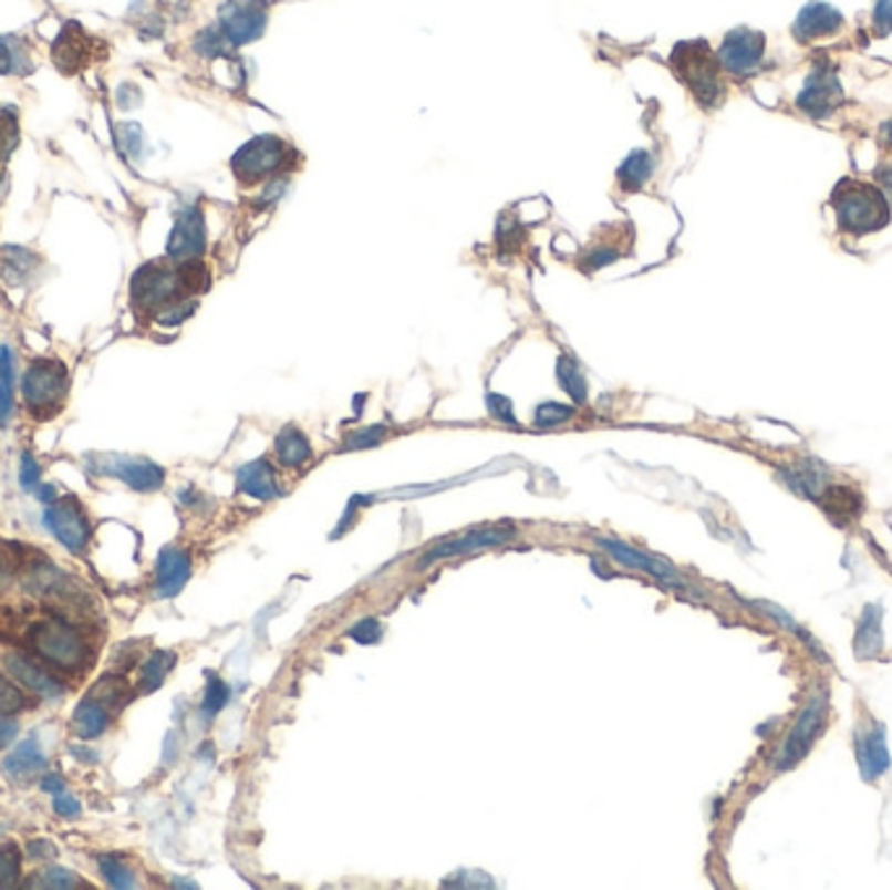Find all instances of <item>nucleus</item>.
<instances>
[{
    "mask_svg": "<svg viewBox=\"0 0 892 890\" xmlns=\"http://www.w3.org/2000/svg\"><path fill=\"white\" fill-rule=\"evenodd\" d=\"M765 53H767V38L763 32L749 27H736L723 38L715 55H718L720 69L726 71V76L749 79L763 69Z\"/></svg>",
    "mask_w": 892,
    "mask_h": 890,
    "instance_id": "obj_6",
    "label": "nucleus"
},
{
    "mask_svg": "<svg viewBox=\"0 0 892 890\" xmlns=\"http://www.w3.org/2000/svg\"><path fill=\"white\" fill-rule=\"evenodd\" d=\"M86 468L97 476L118 478L123 484L136 488V491H157L165 484V470L152 459L142 457H121V455H90Z\"/></svg>",
    "mask_w": 892,
    "mask_h": 890,
    "instance_id": "obj_9",
    "label": "nucleus"
},
{
    "mask_svg": "<svg viewBox=\"0 0 892 890\" xmlns=\"http://www.w3.org/2000/svg\"><path fill=\"white\" fill-rule=\"evenodd\" d=\"M40 476H42V470H40V465H37V459L29 455V452H24V455H21V465H19L21 488H24V491H32V488L40 484Z\"/></svg>",
    "mask_w": 892,
    "mask_h": 890,
    "instance_id": "obj_44",
    "label": "nucleus"
},
{
    "mask_svg": "<svg viewBox=\"0 0 892 890\" xmlns=\"http://www.w3.org/2000/svg\"><path fill=\"white\" fill-rule=\"evenodd\" d=\"M350 638L361 645H374L382 638V627H378L376 619H363V622L350 627Z\"/></svg>",
    "mask_w": 892,
    "mask_h": 890,
    "instance_id": "obj_43",
    "label": "nucleus"
},
{
    "mask_svg": "<svg viewBox=\"0 0 892 890\" xmlns=\"http://www.w3.org/2000/svg\"><path fill=\"white\" fill-rule=\"evenodd\" d=\"M598 546H603L605 551L613 553V559H619L621 565L632 567V569H642V572L653 575V578H663V580H674L676 578V572L668 565H665V561H657L653 557H647V553L632 549V546H626L621 541H611V538H598Z\"/></svg>",
    "mask_w": 892,
    "mask_h": 890,
    "instance_id": "obj_24",
    "label": "nucleus"
},
{
    "mask_svg": "<svg viewBox=\"0 0 892 890\" xmlns=\"http://www.w3.org/2000/svg\"><path fill=\"white\" fill-rule=\"evenodd\" d=\"M45 528L53 532L55 541H61L63 549L71 553H82L90 541V522H86L84 509L73 499H55V505L45 509Z\"/></svg>",
    "mask_w": 892,
    "mask_h": 890,
    "instance_id": "obj_13",
    "label": "nucleus"
},
{
    "mask_svg": "<svg viewBox=\"0 0 892 890\" xmlns=\"http://www.w3.org/2000/svg\"><path fill=\"white\" fill-rule=\"evenodd\" d=\"M9 580H11V567L6 565L3 557H0V590L9 586Z\"/></svg>",
    "mask_w": 892,
    "mask_h": 890,
    "instance_id": "obj_51",
    "label": "nucleus"
},
{
    "mask_svg": "<svg viewBox=\"0 0 892 890\" xmlns=\"http://www.w3.org/2000/svg\"><path fill=\"white\" fill-rule=\"evenodd\" d=\"M853 749H857V760L861 768V776L867 780L880 778L884 770L890 768V753L888 742H884V728L880 721H874L869 713L861 716L853 732Z\"/></svg>",
    "mask_w": 892,
    "mask_h": 890,
    "instance_id": "obj_15",
    "label": "nucleus"
},
{
    "mask_svg": "<svg viewBox=\"0 0 892 890\" xmlns=\"http://www.w3.org/2000/svg\"><path fill=\"white\" fill-rule=\"evenodd\" d=\"M843 27H846L843 13L832 9L830 3H822V0H811V3L803 6L799 17H796L791 34L799 45L807 48L820 40L838 38V34L843 32Z\"/></svg>",
    "mask_w": 892,
    "mask_h": 890,
    "instance_id": "obj_16",
    "label": "nucleus"
},
{
    "mask_svg": "<svg viewBox=\"0 0 892 890\" xmlns=\"http://www.w3.org/2000/svg\"><path fill=\"white\" fill-rule=\"evenodd\" d=\"M6 669H9V674L21 684V687L32 690L34 695H40L45 700L63 697V684H58L45 669L34 666V663L24 659V655H17V653L9 655V659H6Z\"/></svg>",
    "mask_w": 892,
    "mask_h": 890,
    "instance_id": "obj_21",
    "label": "nucleus"
},
{
    "mask_svg": "<svg viewBox=\"0 0 892 890\" xmlns=\"http://www.w3.org/2000/svg\"><path fill=\"white\" fill-rule=\"evenodd\" d=\"M29 853H32L34 859H45L42 853H48V857H55V846L48 844V841H32V844H29Z\"/></svg>",
    "mask_w": 892,
    "mask_h": 890,
    "instance_id": "obj_49",
    "label": "nucleus"
},
{
    "mask_svg": "<svg viewBox=\"0 0 892 890\" xmlns=\"http://www.w3.org/2000/svg\"><path fill=\"white\" fill-rule=\"evenodd\" d=\"M515 538V528L511 525H491V528H478L465 532V536L449 538V541H438L428 553H423L418 559V567L415 569H426L438 559H449L459 557V553H470L478 549H488V546H504Z\"/></svg>",
    "mask_w": 892,
    "mask_h": 890,
    "instance_id": "obj_14",
    "label": "nucleus"
},
{
    "mask_svg": "<svg viewBox=\"0 0 892 890\" xmlns=\"http://www.w3.org/2000/svg\"><path fill=\"white\" fill-rule=\"evenodd\" d=\"M386 426L382 423H376V426H369V428H361V432L350 434L345 444H342V449H369V447H376V444H382L386 439Z\"/></svg>",
    "mask_w": 892,
    "mask_h": 890,
    "instance_id": "obj_37",
    "label": "nucleus"
},
{
    "mask_svg": "<svg viewBox=\"0 0 892 890\" xmlns=\"http://www.w3.org/2000/svg\"><path fill=\"white\" fill-rule=\"evenodd\" d=\"M40 882H32V886H42V888H63V890H69V888H79V878L76 875H73L71 870H65V867H50V870H45L40 875Z\"/></svg>",
    "mask_w": 892,
    "mask_h": 890,
    "instance_id": "obj_40",
    "label": "nucleus"
},
{
    "mask_svg": "<svg viewBox=\"0 0 892 890\" xmlns=\"http://www.w3.org/2000/svg\"><path fill=\"white\" fill-rule=\"evenodd\" d=\"M238 488L246 496L259 501H272L280 496V486H277V470L269 459H253L238 468Z\"/></svg>",
    "mask_w": 892,
    "mask_h": 890,
    "instance_id": "obj_20",
    "label": "nucleus"
},
{
    "mask_svg": "<svg viewBox=\"0 0 892 890\" xmlns=\"http://www.w3.org/2000/svg\"><path fill=\"white\" fill-rule=\"evenodd\" d=\"M40 786H42V791H48V794H61L65 784H63L61 773H48V776L40 780Z\"/></svg>",
    "mask_w": 892,
    "mask_h": 890,
    "instance_id": "obj_48",
    "label": "nucleus"
},
{
    "mask_svg": "<svg viewBox=\"0 0 892 890\" xmlns=\"http://www.w3.org/2000/svg\"><path fill=\"white\" fill-rule=\"evenodd\" d=\"M167 259L175 265H194L207 251V222L199 207L183 209L167 238Z\"/></svg>",
    "mask_w": 892,
    "mask_h": 890,
    "instance_id": "obj_12",
    "label": "nucleus"
},
{
    "mask_svg": "<svg viewBox=\"0 0 892 890\" xmlns=\"http://www.w3.org/2000/svg\"><path fill=\"white\" fill-rule=\"evenodd\" d=\"M892 32V0H874L872 9V34L888 38Z\"/></svg>",
    "mask_w": 892,
    "mask_h": 890,
    "instance_id": "obj_41",
    "label": "nucleus"
},
{
    "mask_svg": "<svg viewBox=\"0 0 892 890\" xmlns=\"http://www.w3.org/2000/svg\"><path fill=\"white\" fill-rule=\"evenodd\" d=\"M655 173V157L650 149H634L616 170V186L624 194H637Z\"/></svg>",
    "mask_w": 892,
    "mask_h": 890,
    "instance_id": "obj_23",
    "label": "nucleus"
},
{
    "mask_svg": "<svg viewBox=\"0 0 892 890\" xmlns=\"http://www.w3.org/2000/svg\"><path fill=\"white\" fill-rule=\"evenodd\" d=\"M188 578H191V557L175 546H167L157 559V596H178Z\"/></svg>",
    "mask_w": 892,
    "mask_h": 890,
    "instance_id": "obj_19",
    "label": "nucleus"
},
{
    "mask_svg": "<svg viewBox=\"0 0 892 890\" xmlns=\"http://www.w3.org/2000/svg\"><path fill=\"white\" fill-rule=\"evenodd\" d=\"M48 768V757L37 739H24L3 760V773L13 780H29Z\"/></svg>",
    "mask_w": 892,
    "mask_h": 890,
    "instance_id": "obj_22",
    "label": "nucleus"
},
{
    "mask_svg": "<svg viewBox=\"0 0 892 890\" xmlns=\"http://www.w3.org/2000/svg\"><path fill=\"white\" fill-rule=\"evenodd\" d=\"M194 48H196V53H201L207 58H222V55H228L230 50H236L230 45V40L225 38V32L219 29V24L204 29L199 38H196Z\"/></svg>",
    "mask_w": 892,
    "mask_h": 890,
    "instance_id": "obj_34",
    "label": "nucleus"
},
{
    "mask_svg": "<svg viewBox=\"0 0 892 890\" xmlns=\"http://www.w3.org/2000/svg\"><path fill=\"white\" fill-rule=\"evenodd\" d=\"M830 207L840 236H874L892 222L888 196L880 186L861 178H840L830 194Z\"/></svg>",
    "mask_w": 892,
    "mask_h": 890,
    "instance_id": "obj_1",
    "label": "nucleus"
},
{
    "mask_svg": "<svg viewBox=\"0 0 892 890\" xmlns=\"http://www.w3.org/2000/svg\"><path fill=\"white\" fill-rule=\"evenodd\" d=\"M298 149L274 134L253 136L230 159L232 175L243 188H265L277 178H284L295 170Z\"/></svg>",
    "mask_w": 892,
    "mask_h": 890,
    "instance_id": "obj_3",
    "label": "nucleus"
},
{
    "mask_svg": "<svg viewBox=\"0 0 892 890\" xmlns=\"http://www.w3.org/2000/svg\"><path fill=\"white\" fill-rule=\"evenodd\" d=\"M100 872L113 888H136V875L131 867L123 862L118 853H105L100 857Z\"/></svg>",
    "mask_w": 892,
    "mask_h": 890,
    "instance_id": "obj_33",
    "label": "nucleus"
},
{
    "mask_svg": "<svg viewBox=\"0 0 892 890\" xmlns=\"http://www.w3.org/2000/svg\"><path fill=\"white\" fill-rule=\"evenodd\" d=\"M32 61H29L27 48L13 38H0V76L9 74H29Z\"/></svg>",
    "mask_w": 892,
    "mask_h": 890,
    "instance_id": "obj_31",
    "label": "nucleus"
},
{
    "mask_svg": "<svg viewBox=\"0 0 892 890\" xmlns=\"http://www.w3.org/2000/svg\"><path fill=\"white\" fill-rule=\"evenodd\" d=\"M882 611L880 607H867L857 627V655L859 659H872L882 648Z\"/></svg>",
    "mask_w": 892,
    "mask_h": 890,
    "instance_id": "obj_28",
    "label": "nucleus"
},
{
    "mask_svg": "<svg viewBox=\"0 0 892 890\" xmlns=\"http://www.w3.org/2000/svg\"><path fill=\"white\" fill-rule=\"evenodd\" d=\"M880 147H882L884 152H890V155H892V121L882 123V128H880Z\"/></svg>",
    "mask_w": 892,
    "mask_h": 890,
    "instance_id": "obj_50",
    "label": "nucleus"
},
{
    "mask_svg": "<svg viewBox=\"0 0 892 890\" xmlns=\"http://www.w3.org/2000/svg\"><path fill=\"white\" fill-rule=\"evenodd\" d=\"M668 65L702 111L715 113L723 107V102L728 97L726 71L720 69L718 55L705 40L678 42L671 50Z\"/></svg>",
    "mask_w": 892,
    "mask_h": 890,
    "instance_id": "obj_2",
    "label": "nucleus"
},
{
    "mask_svg": "<svg viewBox=\"0 0 892 890\" xmlns=\"http://www.w3.org/2000/svg\"><path fill=\"white\" fill-rule=\"evenodd\" d=\"M269 24L267 0H228L219 9V29L230 40L232 48L251 45L261 40Z\"/></svg>",
    "mask_w": 892,
    "mask_h": 890,
    "instance_id": "obj_8",
    "label": "nucleus"
},
{
    "mask_svg": "<svg viewBox=\"0 0 892 890\" xmlns=\"http://www.w3.org/2000/svg\"><path fill=\"white\" fill-rule=\"evenodd\" d=\"M21 705H24L21 692L6 676H0V716H11V713L21 711Z\"/></svg>",
    "mask_w": 892,
    "mask_h": 890,
    "instance_id": "obj_42",
    "label": "nucleus"
},
{
    "mask_svg": "<svg viewBox=\"0 0 892 890\" xmlns=\"http://www.w3.org/2000/svg\"><path fill=\"white\" fill-rule=\"evenodd\" d=\"M21 392L34 418H50L63 407L65 392H69V369L53 359L34 361L21 379Z\"/></svg>",
    "mask_w": 892,
    "mask_h": 890,
    "instance_id": "obj_5",
    "label": "nucleus"
},
{
    "mask_svg": "<svg viewBox=\"0 0 892 890\" xmlns=\"http://www.w3.org/2000/svg\"><path fill=\"white\" fill-rule=\"evenodd\" d=\"M32 643L37 651H40V655H45V659L50 663H55V666L73 671L84 663L86 645L82 634L61 622H48L37 627L32 632Z\"/></svg>",
    "mask_w": 892,
    "mask_h": 890,
    "instance_id": "obj_11",
    "label": "nucleus"
},
{
    "mask_svg": "<svg viewBox=\"0 0 892 890\" xmlns=\"http://www.w3.org/2000/svg\"><path fill=\"white\" fill-rule=\"evenodd\" d=\"M824 724H828V697H824V692H820V695H815L809 700L807 711H803L799 724H796L791 736H788L784 747H780L778 768L780 770L794 768L796 763L803 760L809 749L815 747V742L822 736Z\"/></svg>",
    "mask_w": 892,
    "mask_h": 890,
    "instance_id": "obj_10",
    "label": "nucleus"
},
{
    "mask_svg": "<svg viewBox=\"0 0 892 890\" xmlns=\"http://www.w3.org/2000/svg\"><path fill=\"white\" fill-rule=\"evenodd\" d=\"M175 666V653L170 651H159L152 655L149 661L144 663L142 669V682H138V692H155L163 687V682L170 674V669Z\"/></svg>",
    "mask_w": 892,
    "mask_h": 890,
    "instance_id": "obj_30",
    "label": "nucleus"
},
{
    "mask_svg": "<svg viewBox=\"0 0 892 890\" xmlns=\"http://www.w3.org/2000/svg\"><path fill=\"white\" fill-rule=\"evenodd\" d=\"M577 415L574 405H561V403H540L536 407V426L538 428H556L564 426Z\"/></svg>",
    "mask_w": 892,
    "mask_h": 890,
    "instance_id": "obj_35",
    "label": "nucleus"
},
{
    "mask_svg": "<svg viewBox=\"0 0 892 890\" xmlns=\"http://www.w3.org/2000/svg\"><path fill=\"white\" fill-rule=\"evenodd\" d=\"M840 105H843V86L838 82L836 69L828 61H817L796 97V107L811 121H824L838 113Z\"/></svg>",
    "mask_w": 892,
    "mask_h": 890,
    "instance_id": "obj_7",
    "label": "nucleus"
},
{
    "mask_svg": "<svg viewBox=\"0 0 892 890\" xmlns=\"http://www.w3.org/2000/svg\"><path fill=\"white\" fill-rule=\"evenodd\" d=\"M556 379H559L561 390H564L577 405L588 403V382H584L582 371L577 366L572 355H559V361H556Z\"/></svg>",
    "mask_w": 892,
    "mask_h": 890,
    "instance_id": "obj_29",
    "label": "nucleus"
},
{
    "mask_svg": "<svg viewBox=\"0 0 892 890\" xmlns=\"http://www.w3.org/2000/svg\"><path fill=\"white\" fill-rule=\"evenodd\" d=\"M815 501L822 507V513L828 515L832 522L840 525V528L857 522L867 509L864 494H861L853 484H824Z\"/></svg>",
    "mask_w": 892,
    "mask_h": 890,
    "instance_id": "obj_18",
    "label": "nucleus"
},
{
    "mask_svg": "<svg viewBox=\"0 0 892 890\" xmlns=\"http://www.w3.org/2000/svg\"><path fill=\"white\" fill-rule=\"evenodd\" d=\"M486 407H488V413H491L496 421L507 423V426H519V421H517V415H515V405H511L509 397L496 395V392H488V395H486Z\"/></svg>",
    "mask_w": 892,
    "mask_h": 890,
    "instance_id": "obj_39",
    "label": "nucleus"
},
{
    "mask_svg": "<svg viewBox=\"0 0 892 890\" xmlns=\"http://www.w3.org/2000/svg\"><path fill=\"white\" fill-rule=\"evenodd\" d=\"M525 244V230L515 211H504L496 222V248L501 253H515Z\"/></svg>",
    "mask_w": 892,
    "mask_h": 890,
    "instance_id": "obj_32",
    "label": "nucleus"
},
{
    "mask_svg": "<svg viewBox=\"0 0 892 890\" xmlns=\"http://www.w3.org/2000/svg\"><path fill=\"white\" fill-rule=\"evenodd\" d=\"M107 705L100 703V700L86 697L84 703H79L76 711H73V732H76L82 739H97V736L107 728Z\"/></svg>",
    "mask_w": 892,
    "mask_h": 890,
    "instance_id": "obj_26",
    "label": "nucleus"
},
{
    "mask_svg": "<svg viewBox=\"0 0 892 890\" xmlns=\"http://www.w3.org/2000/svg\"><path fill=\"white\" fill-rule=\"evenodd\" d=\"M274 452L277 459L284 465V468H303L305 463L313 457L311 442L298 426H284L274 439Z\"/></svg>",
    "mask_w": 892,
    "mask_h": 890,
    "instance_id": "obj_25",
    "label": "nucleus"
},
{
    "mask_svg": "<svg viewBox=\"0 0 892 890\" xmlns=\"http://www.w3.org/2000/svg\"><path fill=\"white\" fill-rule=\"evenodd\" d=\"M17 407V361L9 345H0V423H9Z\"/></svg>",
    "mask_w": 892,
    "mask_h": 890,
    "instance_id": "obj_27",
    "label": "nucleus"
},
{
    "mask_svg": "<svg viewBox=\"0 0 892 890\" xmlns=\"http://www.w3.org/2000/svg\"><path fill=\"white\" fill-rule=\"evenodd\" d=\"M609 228V236H601L598 232L595 240L584 248L577 259V269L584 275L598 272V269H605L611 265H616L619 259H624L629 251H632V228L629 225H605Z\"/></svg>",
    "mask_w": 892,
    "mask_h": 890,
    "instance_id": "obj_17",
    "label": "nucleus"
},
{
    "mask_svg": "<svg viewBox=\"0 0 892 890\" xmlns=\"http://www.w3.org/2000/svg\"><path fill=\"white\" fill-rule=\"evenodd\" d=\"M17 732H19V726L13 724V721L0 716V747H6V744L17 739Z\"/></svg>",
    "mask_w": 892,
    "mask_h": 890,
    "instance_id": "obj_47",
    "label": "nucleus"
},
{
    "mask_svg": "<svg viewBox=\"0 0 892 890\" xmlns=\"http://www.w3.org/2000/svg\"><path fill=\"white\" fill-rule=\"evenodd\" d=\"M186 296H194L191 282H188L186 269H170L157 261H149L134 275L131 282V298L142 311H165L167 306L183 301Z\"/></svg>",
    "mask_w": 892,
    "mask_h": 890,
    "instance_id": "obj_4",
    "label": "nucleus"
},
{
    "mask_svg": "<svg viewBox=\"0 0 892 890\" xmlns=\"http://www.w3.org/2000/svg\"><path fill=\"white\" fill-rule=\"evenodd\" d=\"M21 875V853L19 846H3L0 849V888H13Z\"/></svg>",
    "mask_w": 892,
    "mask_h": 890,
    "instance_id": "obj_36",
    "label": "nucleus"
},
{
    "mask_svg": "<svg viewBox=\"0 0 892 890\" xmlns=\"http://www.w3.org/2000/svg\"><path fill=\"white\" fill-rule=\"evenodd\" d=\"M874 180H877V186L884 192V196H888V201L892 207V163H882L880 167H877Z\"/></svg>",
    "mask_w": 892,
    "mask_h": 890,
    "instance_id": "obj_46",
    "label": "nucleus"
},
{
    "mask_svg": "<svg viewBox=\"0 0 892 890\" xmlns=\"http://www.w3.org/2000/svg\"><path fill=\"white\" fill-rule=\"evenodd\" d=\"M53 809L61 817H79L82 815V801H79L76 797H71V794L61 791V794H55Z\"/></svg>",
    "mask_w": 892,
    "mask_h": 890,
    "instance_id": "obj_45",
    "label": "nucleus"
},
{
    "mask_svg": "<svg viewBox=\"0 0 892 890\" xmlns=\"http://www.w3.org/2000/svg\"><path fill=\"white\" fill-rule=\"evenodd\" d=\"M228 700H230L228 684H225L222 680H217V676H209L207 695H204V713H207V716H217V713L228 705Z\"/></svg>",
    "mask_w": 892,
    "mask_h": 890,
    "instance_id": "obj_38",
    "label": "nucleus"
}]
</instances>
